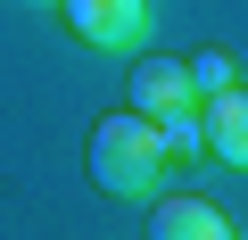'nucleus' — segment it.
<instances>
[{
  "instance_id": "obj_1",
  "label": "nucleus",
  "mask_w": 248,
  "mask_h": 240,
  "mask_svg": "<svg viewBox=\"0 0 248 240\" xmlns=\"http://www.w3.org/2000/svg\"><path fill=\"white\" fill-rule=\"evenodd\" d=\"M166 133L149 125L141 108H116V116H99L91 125V182L99 191H116V199H149L157 182H166Z\"/></svg>"
},
{
  "instance_id": "obj_2",
  "label": "nucleus",
  "mask_w": 248,
  "mask_h": 240,
  "mask_svg": "<svg viewBox=\"0 0 248 240\" xmlns=\"http://www.w3.org/2000/svg\"><path fill=\"white\" fill-rule=\"evenodd\" d=\"M133 108L166 133V158H190V149L207 141L199 91H190V66H182V58H141V66H133Z\"/></svg>"
},
{
  "instance_id": "obj_3",
  "label": "nucleus",
  "mask_w": 248,
  "mask_h": 240,
  "mask_svg": "<svg viewBox=\"0 0 248 240\" xmlns=\"http://www.w3.org/2000/svg\"><path fill=\"white\" fill-rule=\"evenodd\" d=\"M58 9L91 50H133L149 33V0H58Z\"/></svg>"
},
{
  "instance_id": "obj_4",
  "label": "nucleus",
  "mask_w": 248,
  "mask_h": 240,
  "mask_svg": "<svg viewBox=\"0 0 248 240\" xmlns=\"http://www.w3.org/2000/svg\"><path fill=\"white\" fill-rule=\"evenodd\" d=\"M149 240H232V215L215 199L182 191V199H157L149 207Z\"/></svg>"
},
{
  "instance_id": "obj_5",
  "label": "nucleus",
  "mask_w": 248,
  "mask_h": 240,
  "mask_svg": "<svg viewBox=\"0 0 248 240\" xmlns=\"http://www.w3.org/2000/svg\"><path fill=\"white\" fill-rule=\"evenodd\" d=\"M199 125H207V149L223 166H248V91L240 83L215 91V99H199Z\"/></svg>"
},
{
  "instance_id": "obj_6",
  "label": "nucleus",
  "mask_w": 248,
  "mask_h": 240,
  "mask_svg": "<svg viewBox=\"0 0 248 240\" xmlns=\"http://www.w3.org/2000/svg\"><path fill=\"white\" fill-rule=\"evenodd\" d=\"M182 66H190V91H199V99L232 91V58H223V50H199V58H182Z\"/></svg>"
}]
</instances>
